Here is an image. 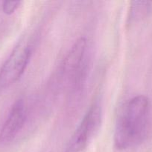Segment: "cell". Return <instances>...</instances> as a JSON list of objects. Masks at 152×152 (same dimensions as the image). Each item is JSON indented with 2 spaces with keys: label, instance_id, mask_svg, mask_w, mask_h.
<instances>
[{
  "label": "cell",
  "instance_id": "1",
  "mask_svg": "<svg viewBox=\"0 0 152 152\" xmlns=\"http://www.w3.org/2000/svg\"><path fill=\"white\" fill-rule=\"evenodd\" d=\"M149 99L139 95L130 99L122 108L114 132V145L117 149L126 150L140 145L148 132Z\"/></svg>",
  "mask_w": 152,
  "mask_h": 152
},
{
  "label": "cell",
  "instance_id": "2",
  "mask_svg": "<svg viewBox=\"0 0 152 152\" xmlns=\"http://www.w3.org/2000/svg\"><path fill=\"white\" fill-rule=\"evenodd\" d=\"M32 55V46L25 39L19 42L0 69V88H7L22 77Z\"/></svg>",
  "mask_w": 152,
  "mask_h": 152
},
{
  "label": "cell",
  "instance_id": "3",
  "mask_svg": "<svg viewBox=\"0 0 152 152\" xmlns=\"http://www.w3.org/2000/svg\"><path fill=\"white\" fill-rule=\"evenodd\" d=\"M101 121V108L98 103H93L80 121L63 152H82L98 132Z\"/></svg>",
  "mask_w": 152,
  "mask_h": 152
},
{
  "label": "cell",
  "instance_id": "4",
  "mask_svg": "<svg viewBox=\"0 0 152 152\" xmlns=\"http://www.w3.org/2000/svg\"><path fill=\"white\" fill-rule=\"evenodd\" d=\"M87 42L80 37L70 48L63 65L64 75L68 77L74 87L81 86L86 73V52Z\"/></svg>",
  "mask_w": 152,
  "mask_h": 152
},
{
  "label": "cell",
  "instance_id": "5",
  "mask_svg": "<svg viewBox=\"0 0 152 152\" xmlns=\"http://www.w3.org/2000/svg\"><path fill=\"white\" fill-rule=\"evenodd\" d=\"M26 106L22 99L15 101L0 130V142L7 143L20 132L26 120Z\"/></svg>",
  "mask_w": 152,
  "mask_h": 152
},
{
  "label": "cell",
  "instance_id": "6",
  "mask_svg": "<svg viewBox=\"0 0 152 152\" xmlns=\"http://www.w3.org/2000/svg\"><path fill=\"white\" fill-rule=\"evenodd\" d=\"M150 1H134L131 2V9L129 12L130 22L137 21L141 19L147 15L150 11Z\"/></svg>",
  "mask_w": 152,
  "mask_h": 152
},
{
  "label": "cell",
  "instance_id": "7",
  "mask_svg": "<svg viewBox=\"0 0 152 152\" xmlns=\"http://www.w3.org/2000/svg\"><path fill=\"white\" fill-rule=\"evenodd\" d=\"M22 4L21 1H4L2 3V11L7 15H10L17 10Z\"/></svg>",
  "mask_w": 152,
  "mask_h": 152
}]
</instances>
